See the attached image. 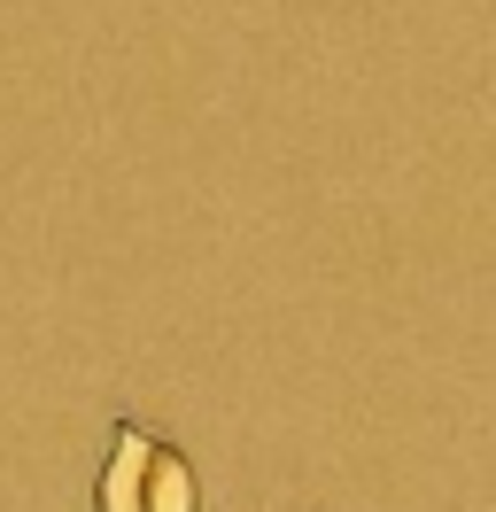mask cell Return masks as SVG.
<instances>
[{
    "label": "cell",
    "instance_id": "cell-1",
    "mask_svg": "<svg viewBox=\"0 0 496 512\" xmlns=\"http://www.w3.org/2000/svg\"><path fill=\"white\" fill-rule=\"evenodd\" d=\"M148 450L155 435L124 419L117 443H109V466H101V512H140V481H148Z\"/></svg>",
    "mask_w": 496,
    "mask_h": 512
},
{
    "label": "cell",
    "instance_id": "cell-2",
    "mask_svg": "<svg viewBox=\"0 0 496 512\" xmlns=\"http://www.w3.org/2000/svg\"><path fill=\"white\" fill-rule=\"evenodd\" d=\"M140 512H202V481H194V466H186V450L163 443V435H155V450H148Z\"/></svg>",
    "mask_w": 496,
    "mask_h": 512
}]
</instances>
